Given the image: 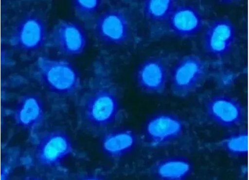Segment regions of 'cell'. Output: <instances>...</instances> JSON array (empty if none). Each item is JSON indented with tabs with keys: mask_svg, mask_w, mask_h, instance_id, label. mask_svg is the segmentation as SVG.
Listing matches in <instances>:
<instances>
[{
	"mask_svg": "<svg viewBox=\"0 0 249 180\" xmlns=\"http://www.w3.org/2000/svg\"><path fill=\"white\" fill-rule=\"evenodd\" d=\"M119 110L118 96L111 86L96 87L86 95L81 105L82 120L96 132H103L114 125Z\"/></svg>",
	"mask_w": 249,
	"mask_h": 180,
	"instance_id": "obj_1",
	"label": "cell"
},
{
	"mask_svg": "<svg viewBox=\"0 0 249 180\" xmlns=\"http://www.w3.org/2000/svg\"><path fill=\"white\" fill-rule=\"evenodd\" d=\"M36 69L38 79L56 94L69 96L80 89L79 75L74 67L67 61L39 57Z\"/></svg>",
	"mask_w": 249,
	"mask_h": 180,
	"instance_id": "obj_2",
	"label": "cell"
},
{
	"mask_svg": "<svg viewBox=\"0 0 249 180\" xmlns=\"http://www.w3.org/2000/svg\"><path fill=\"white\" fill-rule=\"evenodd\" d=\"M209 70L208 63L198 56L190 55L180 60L171 74V90L179 97L193 93L206 81Z\"/></svg>",
	"mask_w": 249,
	"mask_h": 180,
	"instance_id": "obj_3",
	"label": "cell"
},
{
	"mask_svg": "<svg viewBox=\"0 0 249 180\" xmlns=\"http://www.w3.org/2000/svg\"><path fill=\"white\" fill-rule=\"evenodd\" d=\"M94 29L100 40L112 45H124L131 35L128 16L121 9H111L101 14L96 19Z\"/></svg>",
	"mask_w": 249,
	"mask_h": 180,
	"instance_id": "obj_4",
	"label": "cell"
},
{
	"mask_svg": "<svg viewBox=\"0 0 249 180\" xmlns=\"http://www.w3.org/2000/svg\"><path fill=\"white\" fill-rule=\"evenodd\" d=\"M205 111L210 120L224 128L237 127L246 119V110L240 102L227 96L210 98L205 103Z\"/></svg>",
	"mask_w": 249,
	"mask_h": 180,
	"instance_id": "obj_5",
	"label": "cell"
},
{
	"mask_svg": "<svg viewBox=\"0 0 249 180\" xmlns=\"http://www.w3.org/2000/svg\"><path fill=\"white\" fill-rule=\"evenodd\" d=\"M72 150L71 139L67 133L62 131H51L39 138L36 148V158L43 166L55 167Z\"/></svg>",
	"mask_w": 249,
	"mask_h": 180,
	"instance_id": "obj_6",
	"label": "cell"
},
{
	"mask_svg": "<svg viewBox=\"0 0 249 180\" xmlns=\"http://www.w3.org/2000/svg\"><path fill=\"white\" fill-rule=\"evenodd\" d=\"M184 125L178 116L169 114L156 115L148 120L144 137L150 147L158 148L174 142L183 133Z\"/></svg>",
	"mask_w": 249,
	"mask_h": 180,
	"instance_id": "obj_7",
	"label": "cell"
},
{
	"mask_svg": "<svg viewBox=\"0 0 249 180\" xmlns=\"http://www.w3.org/2000/svg\"><path fill=\"white\" fill-rule=\"evenodd\" d=\"M46 35V26L43 19L32 14L18 23L13 29L9 42L17 49L35 51L43 46Z\"/></svg>",
	"mask_w": 249,
	"mask_h": 180,
	"instance_id": "obj_8",
	"label": "cell"
},
{
	"mask_svg": "<svg viewBox=\"0 0 249 180\" xmlns=\"http://www.w3.org/2000/svg\"><path fill=\"white\" fill-rule=\"evenodd\" d=\"M50 39L53 46L68 56L82 54L87 45L84 29L70 21H58L51 32Z\"/></svg>",
	"mask_w": 249,
	"mask_h": 180,
	"instance_id": "obj_9",
	"label": "cell"
},
{
	"mask_svg": "<svg viewBox=\"0 0 249 180\" xmlns=\"http://www.w3.org/2000/svg\"><path fill=\"white\" fill-rule=\"evenodd\" d=\"M236 39V29L231 20L220 18L209 24L204 33L205 51L213 56L221 57L231 51Z\"/></svg>",
	"mask_w": 249,
	"mask_h": 180,
	"instance_id": "obj_10",
	"label": "cell"
},
{
	"mask_svg": "<svg viewBox=\"0 0 249 180\" xmlns=\"http://www.w3.org/2000/svg\"><path fill=\"white\" fill-rule=\"evenodd\" d=\"M136 77L140 88L145 93L163 94L168 79L167 65L160 58H150L139 67Z\"/></svg>",
	"mask_w": 249,
	"mask_h": 180,
	"instance_id": "obj_11",
	"label": "cell"
},
{
	"mask_svg": "<svg viewBox=\"0 0 249 180\" xmlns=\"http://www.w3.org/2000/svg\"><path fill=\"white\" fill-rule=\"evenodd\" d=\"M168 21L170 30L180 37L196 35L203 26L201 15L196 9L187 5L176 7Z\"/></svg>",
	"mask_w": 249,
	"mask_h": 180,
	"instance_id": "obj_12",
	"label": "cell"
},
{
	"mask_svg": "<svg viewBox=\"0 0 249 180\" xmlns=\"http://www.w3.org/2000/svg\"><path fill=\"white\" fill-rule=\"evenodd\" d=\"M13 114L17 124L28 130L39 127L45 119L42 101L35 95H28L22 97L14 109Z\"/></svg>",
	"mask_w": 249,
	"mask_h": 180,
	"instance_id": "obj_13",
	"label": "cell"
},
{
	"mask_svg": "<svg viewBox=\"0 0 249 180\" xmlns=\"http://www.w3.org/2000/svg\"><path fill=\"white\" fill-rule=\"evenodd\" d=\"M138 139L133 131H114L106 134L102 142L104 152L110 158L120 159L135 147Z\"/></svg>",
	"mask_w": 249,
	"mask_h": 180,
	"instance_id": "obj_14",
	"label": "cell"
},
{
	"mask_svg": "<svg viewBox=\"0 0 249 180\" xmlns=\"http://www.w3.org/2000/svg\"><path fill=\"white\" fill-rule=\"evenodd\" d=\"M193 171L189 160L181 158H172L161 160L153 168L154 176L162 180H184Z\"/></svg>",
	"mask_w": 249,
	"mask_h": 180,
	"instance_id": "obj_15",
	"label": "cell"
},
{
	"mask_svg": "<svg viewBox=\"0 0 249 180\" xmlns=\"http://www.w3.org/2000/svg\"><path fill=\"white\" fill-rule=\"evenodd\" d=\"M175 3L172 0H146L143 3V13L150 20L168 21L177 7Z\"/></svg>",
	"mask_w": 249,
	"mask_h": 180,
	"instance_id": "obj_16",
	"label": "cell"
},
{
	"mask_svg": "<svg viewBox=\"0 0 249 180\" xmlns=\"http://www.w3.org/2000/svg\"><path fill=\"white\" fill-rule=\"evenodd\" d=\"M218 147L233 157H246L248 152V133L241 132L229 135L218 144Z\"/></svg>",
	"mask_w": 249,
	"mask_h": 180,
	"instance_id": "obj_17",
	"label": "cell"
},
{
	"mask_svg": "<svg viewBox=\"0 0 249 180\" xmlns=\"http://www.w3.org/2000/svg\"><path fill=\"white\" fill-rule=\"evenodd\" d=\"M101 2L99 0H74L72 1L76 16L82 21L89 20L93 17L98 12Z\"/></svg>",
	"mask_w": 249,
	"mask_h": 180,
	"instance_id": "obj_18",
	"label": "cell"
}]
</instances>
